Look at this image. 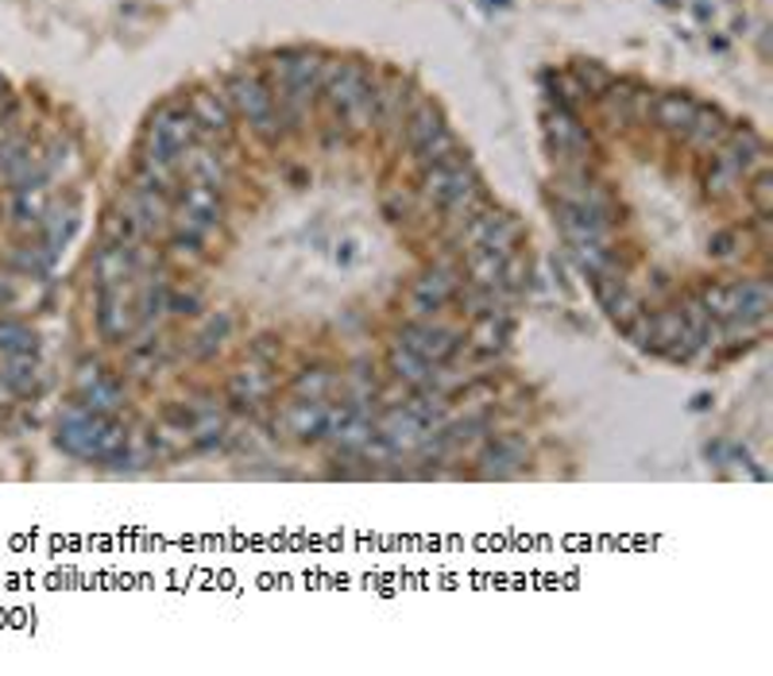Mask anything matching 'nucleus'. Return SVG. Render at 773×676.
<instances>
[{
  "label": "nucleus",
  "instance_id": "9d476101",
  "mask_svg": "<svg viewBox=\"0 0 773 676\" xmlns=\"http://www.w3.org/2000/svg\"><path fill=\"white\" fill-rule=\"evenodd\" d=\"M232 163H237V159H232L228 147L194 144V147H186V156H182V174H186V182H202V186L225 194L228 182H232Z\"/></svg>",
  "mask_w": 773,
  "mask_h": 676
},
{
  "label": "nucleus",
  "instance_id": "cd10ccee",
  "mask_svg": "<svg viewBox=\"0 0 773 676\" xmlns=\"http://www.w3.org/2000/svg\"><path fill=\"white\" fill-rule=\"evenodd\" d=\"M747 182H750L747 194H750V205H754V213H773V179H770V171L750 174Z\"/></svg>",
  "mask_w": 773,
  "mask_h": 676
},
{
  "label": "nucleus",
  "instance_id": "f257e3e1",
  "mask_svg": "<svg viewBox=\"0 0 773 676\" xmlns=\"http://www.w3.org/2000/svg\"><path fill=\"white\" fill-rule=\"evenodd\" d=\"M372 93L375 78L364 62H344V58H326L321 66V98L337 124L349 131L372 128Z\"/></svg>",
  "mask_w": 773,
  "mask_h": 676
},
{
  "label": "nucleus",
  "instance_id": "f03ea898",
  "mask_svg": "<svg viewBox=\"0 0 773 676\" xmlns=\"http://www.w3.org/2000/svg\"><path fill=\"white\" fill-rule=\"evenodd\" d=\"M58 445L86 460H121L128 448V433L113 414H98L90 406H70L58 422Z\"/></svg>",
  "mask_w": 773,
  "mask_h": 676
},
{
  "label": "nucleus",
  "instance_id": "a211bd4d",
  "mask_svg": "<svg viewBox=\"0 0 773 676\" xmlns=\"http://www.w3.org/2000/svg\"><path fill=\"white\" fill-rule=\"evenodd\" d=\"M727 131H731V124H727V116L719 113V108H696V116H692L689 131H684V139H689L696 151H716V147H724Z\"/></svg>",
  "mask_w": 773,
  "mask_h": 676
},
{
  "label": "nucleus",
  "instance_id": "2eb2a0df",
  "mask_svg": "<svg viewBox=\"0 0 773 676\" xmlns=\"http://www.w3.org/2000/svg\"><path fill=\"white\" fill-rule=\"evenodd\" d=\"M511 313L507 310H496L488 313V318H476V329H473V352L480 359H496L499 352L507 348V341H511Z\"/></svg>",
  "mask_w": 773,
  "mask_h": 676
},
{
  "label": "nucleus",
  "instance_id": "f8f14e48",
  "mask_svg": "<svg viewBox=\"0 0 773 676\" xmlns=\"http://www.w3.org/2000/svg\"><path fill=\"white\" fill-rule=\"evenodd\" d=\"M410 105H414V90H410L402 78H391V82H375L372 93V128L387 131V136H399L402 121H407Z\"/></svg>",
  "mask_w": 773,
  "mask_h": 676
},
{
  "label": "nucleus",
  "instance_id": "2f4dec72",
  "mask_svg": "<svg viewBox=\"0 0 773 676\" xmlns=\"http://www.w3.org/2000/svg\"><path fill=\"white\" fill-rule=\"evenodd\" d=\"M0 90H4V82H0Z\"/></svg>",
  "mask_w": 773,
  "mask_h": 676
},
{
  "label": "nucleus",
  "instance_id": "9b49d317",
  "mask_svg": "<svg viewBox=\"0 0 773 676\" xmlns=\"http://www.w3.org/2000/svg\"><path fill=\"white\" fill-rule=\"evenodd\" d=\"M98 325L105 341H124L136 333V302L128 283H113L98 290Z\"/></svg>",
  "mask_w": 773,
  "mask_h": 676
},
{
  "label": "nucleus",
  "instance_id": "412c9836",
  "mask_svg": "<svg viewBox=\"0 0 773 676\" xmlns=\"http://www.w3.org/2000/svg\"><path fill=\"white\" fill-rule=\"evenodd\" d=\"M456 159H464V151H461V139L453 136V128H441L437 136H430L414 151L418 171H430V167H441V163H456Z\"/></svg>",
  "mask_w": 773,
  "mask_h": 676
},
{
  "label": "nucleus",
  "instance_id": "5701e85b",
  "mask_svg": "<svg viewBox=\"0 0 773 676\" xmlns=\"http://www.w3.org/2000/svg\"><path fill=\"white\" fill-rule=\"evenodd\" d=\"M228 329H232V313H205L202 318V329H197L194 336V352L197 356H209V352H217V344L228 336Z\"/></svg>",
  "mask_w": 773,
  "mask_h": 676
},
{
  "label": "nucleus",
  "instance_id": "7ed1b4c3",
  "mask_svg": "<svg viewBox=\"0 0 773 676\" xmlns=\"http://www.w3.org/2000/svg\"><path fill=\"white\" fill-rule=\"evenodd\" d=\"M225 93L228 108L232 116L248 121V128L263 139V144H275L283 136V121H278V108H275V93H271L268 78L260 70H232L220 85Z\"/></svg>",
  "mask_w": 773,
  "mask_h": 676
},
{
  "label": "nucleus",
  "instance_id": "0eeeda50",
  "mask_svg": "<svg viewBox=\"0 0 773 676\" xmlns=\"http://www.w3.org/2000/svg\"><path fill=\"white\" fill-rule=\"evenodd\" d=\"M476 186H484L480 174L473 171L468 159H456V163H441L422 171V194L433 209H448L453 202H461L464 194H473Z\"/></svg>",
  "mask_w": 773,
  "mask_h": 676
},
{
  "label": "nucleus",
  "instance_id": "c85d7f7f",
  "mask_svg": "<svg viewBox=\"0 0 773 676\" xmlns=\"http://www.w3.org/2000/svg\"><path fill=\"white\" fill-rule=\"evenodd\" d=\"M167 313H174V318H194L197 294L194 290H167Z\"/></svg>",
  "mask_w": 773,
  "mask_h": 676
},
{
  "label": "nucleus",
  "instance_id": "a878e982",
  "mask_svg": "<svg viewBox=\"0 0 773 676\" xmlns=\"http://www.w3.org/2000/svg\"><path fill=\"white\" fill-rule=\"evenodd\" d=\"M572 78H577L580 90H584L588 98H600V93L615 82V78H611V73L603 70V66H595V62H577L572 66Z\"/></svg>",
  "mask_w": 773,
  "mask_h": 676
},
{
  "label": "nucleus",
  "instance_id": "dca6fc26",
  "mask_svg": "<svg viewBox=\"0 0 773 676\" xmlns=\"http://www.w3.org/2000/svg\"><path fill=\"white\" fill-rule=\"evenodd\" d=\"M174 209L190 213V217H202L220 229V220H225V197H220L217 190L202 186V182H186V186L179 190V197H174Z\"/></svg>",
  "mask_w": 773,
  "mask_h": 676
},
{
  "label": "nucleus",
  "instance_id": "39448f33",
  "mask_svg": "<svg viewBox=\"0 0 773 676\" xmlns=\"http://www.w3.org/2000/svg\"><path fill=\"white\" fill-rule=\"evenodd\" d=\"M186 108L197 124V139L194 144L205 147H228L232 144V128H237V116L228 108L225 93L220 90H194L186 98Z\"/></svg>",
  "mask_w": 773,
  "mask_h": 676
},
{
  "label": "nucleus",
  "instance_id": "6e6552de",
  "mask_svg": "<svg viewBox=\"0 0 773 676\" xmlns=\"http://www.w3.org/2000/svg\"><path fill=\"white\" fill-rule=\"evenodd\" d=\"M546 139L557 151V163H588L592 156V131L580 124V116L572 108H557L549 105L546 113Z\"/></svg>",
  "mask_w": 773,
  "mask_h": 676
},
{
  "label": "nucleus",
  "instance_id": "6ab92c4d",
  "mask_svg": "<svg viewBox=\"0 0 773 676\" xmlns=\"http://www.w3.org/2000/svg\"><path fill=\"white\" fill-rule=\"evenodd\" d=\"M464 267H468V278L476 286H488V290L503 294V267H507L503 255L488 252V248H468L464 252Z\"/></svg>",
  "mask_w": 773,
  "mask_h": 676
},
{
  "label": "nucleus",
  "instance_id": "7c9ffc66",
  "mask_svg": "<svg viewBox=\"0 0 773 676\" xmlns=\"http://www.w3.org/2000/svg\"><path fill=\"white\" fill-rule=\"evenodd\" d=\"M383 209H387V217H410V213H414V197H410L407 190H387Z\"/></svg>",
  "mask_w": 773,
  "mask_h": 676
},
{
  "label": "nucleus",
  "instance_id": "4be33fe9",
  "mask_svg": "<svg viewBox=\"0 0 773 676\" xmlns=\"http://www.w3.org/2000/svg\"><path fill=\"white\" fill-rule=\"evenodd\" d=\"M696 298H701L704 310H708L716 321H731L739 290H735V283H704L701 290H696Z\"/></svg>",
  "mask_w": 773,
  "mask_h": 676
},
{
  "label": "nucleus",
  "instance_id": "aec40b11",
  "mask_svg": "<svg viewBox=\"0 0 773 676\" xmlns=\"http://www.w3.org/2000/svg\"><path fill=\"white\" fill-rule=\"evenodd\" d=\"M391 371L399 375L407 387H414V391H430L433 364H425L422 356H414V352H410L407 344H399V341L391 344Z\"/></svg>",
  "mask_w": 773,
  "mask_h": 676
},
{
  "label": "nucleus",
  "instance_id": "4468645a",
  "mask_svg": "<svg viewBox=\"0 0 773 676\" xmlns=\"http://www.w3.org/2000/svg\"><path fill=\"white\" fill-rule=\"evenodd\" d=\"M441 128H445V116H441V108L433 105V101H425V98H414L407 121H402L399 139L410 147V151H418V147H422L430 136H437Z\"/></svg>",
  "mask_w": 773,
  "mask_h": 676
},
{
  "label": "nucleus",
  "instance_id": "f3484780",
  "mask_svg": "<svg viewBox=\"0 0 773 676\" xmlns=\"http://www.w3.org/2000/svg\"><path fill=\"white\" fill-rule=\"evenodd\" d=\"M653 108V121H658V128H666L669 136H684L692 124V116H696V101L689 98V93H661V98L650 101Z\"/></svg>",
  "mask_w": 773,
  "mask_h": 676
},
{
  "label": "nucleus",
  "instance_id": "423d86ee",
  "mask_svg": "<svg viewBox=\"0 0 773 676\" xmlns=\"http://www.w3.org/2000/svg\"><path fill=\"white\" fill-rule=\"evenodd\" d=\"M399 344H407L414 356H422L425 364L441 367L464 348V336L456 329H445L430 318H410L407 325L399 329Z\"/></svg>",
  "mask_w": 773,
  "mask_h": 676
},
{
  "label": "nucleus",
  "instance_id": "bb28decb",
  "mask_svg": "<svg viewBox=\"0 0 773 676\" xmlns=\"http://www.w3.org/2000/svg\"><path fill=\"white\" fill-rule=\"evenodd\" d=\"M0 348L12 352V356H24V352L35 348V336L24 325H16V321H4L0 325Z\"/></svg>",
  "mask_w": 773,
  "mask_h": 676
},
{
  "label": "nucleus",
  "instance_id": "b1692460",
  "mask_svg": "<svg viewBox=\"0 0 773 676\" xmlns=\"http://www.w3.org/2000/svg\"><path fill=\"white\" fill-rule=\"evenodd\" d=\"M333 383H337L333 371H326V367H306V371L294 375L291 387L298 399H326V394L333 391Z\"/></svg>",
  "mask_w": 773,
  "mask_h": 676
},
{
  "label": "nucleus",
  "instance_id": "1a4fd4ad",
  "mask_svg": "<svg viewBox=\"0 0 773 676\" xmlns=\"http://www.w3.org/2000/svg\"><path fill=\"white\" fill-rule=\"evenodd\" d=\"M456 286H461V267H456L453 260L433 263V267L410 286V318H430V313H437L456 294Z\"/></svg>",
  "mask_w": 773,
  "mask_h": 676
},
{
  "label": "nucleus",
  "instance_id": "393cba45",
  "mask_svg": "<svg viewBox=\"0 0 773 676\" xmlns=\"http://www.w3.org/2000/svg\"><path fill=\"white\" fill-rule=\"evenodd\" d=\"M522 445L514 437H499V440H491V448H488V457H484V465H488V472H507V468H514V465H522Z\"/></svg>",
  "mask_w": 773,
  "mask_h": 676
},
{
  "label": "nucleus",
  "instance_id": "c756f323",
  "mask_svg": "<svg viewBox=\"0 0 773 676\" xmlns=\"http://www.w3.org/2000/svg\"><path fill=\"white\" fill-rule=\"evenodd\" d=\"M708 252L716 255V260H724V263H735L739 260V232H716L712 244H708Z\"/></svg>",
  "mask_w": 773,
  "mask_h": 676
},
{
  "label": "nucleus",
  "instance_id": "ddd939ff",
  "mask_svg": "<svg viewBox=\"0 0 773 676\" xmlns=\"http://www.w3.org/2000/svg\"><path fill=\"white\" fill-rule=\"evenodd\" d=\"M283 422L294 437L302 440H321L329 425V402L326 399H294L291 406L283 410Z\"/></svg>",
  "mask_w": 773,
  "mask_h": 676
},
{
  "label": "nucleus",
  "instance_id": "20e7f679",
  "mask_svg": "<svg viewBox=\"0 0 773 676\" xmlns=\"http://www.w3.org/2000/svg\"><path fill=\"white\" fill-rule=\"evenodd\" d=\"M194 139H197V124L190 116L186 101H167V105H159L147 116L144 151H151V156H167L182 163V156H186V147H194Z\"/></svg>",
  "mask_w": 773,
  "mask_h": 676
}]
</instances>
